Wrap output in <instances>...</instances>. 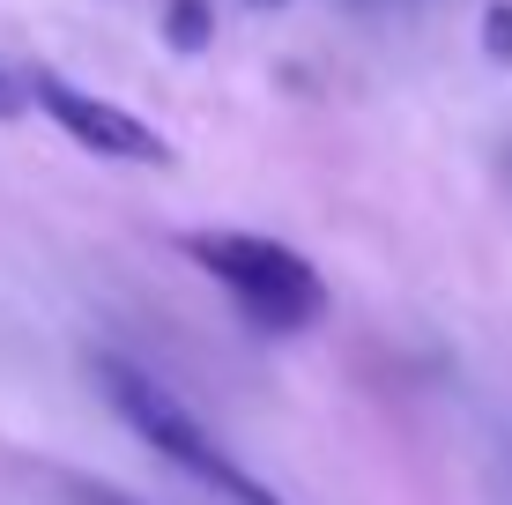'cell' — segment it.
Returning a JSON list of instances; mask_svg holds the SVG:
<instances>
[{
	"label": "cell",
	"instance_id": "cell-5",
	"mask_svg": "<svg viewBox=\"0 0 512 505\" xmlns=\"http://www.w3.org/2000/svg\"><path fill=\"white\" fill-rule=\"evenodd\" d=\"M483 60L512 67V0H490L483 8Z\"/></svg>",
	"mask_w": 512,
	"mask_h": 505
},
{
	"label": "cell",
	"instance_id": "cell-4",
	"mask_svg": "<svg viewBox=\"0 0 512 505\" xmlns=\"http://www.w3.org/2000/svg\"><path fill=\"white\" fill-rule=\"evenodd\" d=\"M216 38V8L208 0H164V45L171 52H208Z\"/></svg>",
	"mask_w": 512,
	"mask_h": 505
},
{
	"label": "cell",
	"instance_id": "cell-2",
	"mask_svg": "<svg viewBox=\"0 0 512 505\" xmlns=\"http://www.w3.org/2000/svg\"><path fill=\"white\" fill-rule=\"evenodd\" d=\"M186 260H201L208 275H216L223 290L260 312L268 327H297L320 312V275L305 268L290 246H275V238H245V231H193L186 238Z\"/></svg>",
	"mask_w": 512,
	"mask_h": 505
},
{
	"label": "cell",
	"instance_id": "cell-6",
	"mask_svg": "<svg viewBox=\"0 0 512 505\" xmlns=\"http://www.w3.org/2000/svg\"><path fill=\"white\" fill-rule=\"evenodd\" d=\"M67 491V505H141V498H127V491H112V483H82V476H52Z\"/></svg>",
	"mask_w": 512,
	"mask_h": 505
},
{
	"label": "cell",
	"instance_id": "cell-9",
	"mask_svg": "<svg viewBox=\"0 0 512 505\" xmlns=\"http://www.w3.org/2000/svg\"><path fill=\"white\" fill-rule=\"evenodd\" d=\"M505 171H512V149H505Z\"/></svg>",
	"mask_w": 512,
	"mask_h": 505
},
{
	"label": "cell",
	"instance_id": "cell-3",
	"mask_svg": "<svg viewBox=\"0 0 512 505\" xmlns=\"http://www.w3.org/2000/svg\"><path fill=\"white\" fill-rule=\"evenodd\" d=\"M30 97H38V112L60 134H75L82 149L119 156V164H171V142L149 127V119H134L127 104L90 97V90H75V82H60V75H38V82H30Z\"/></svg>",
	"mask_w": 512,
	"mask_h": 505
},
{
	"label": "cell",
	"instance_id": "cell-1",
	"mask_svg": "<svg viewBox=\"0 0 512 505\" xmlns=\"http://www.w3.org/2000/svg\"><path fill=\"white\" fill-rule=\"evenodd\" d=\"M90 372H97V387H104V402L119 409V424H127L134 439H149L164 461H179L186 476L216 483L231 505H282L268 483L253 476V468H238L216 439H208V424L164 387V379H149V372H141V364H127V357H90Z\"/></svg>",
	"mask_w": 512,
	"mask_h": 505
},
{
	"label": "cell",
	"instance_id": "cell-8",
	"mask_svg": "<svg viewBox=\"0 0 512 505\" xmlns=\"http://www.w3.org/2000/svg\"><path fill=\"white\" fill-rule=\"evenodd\" d=\"M245 8H282V0H245Z\"/></svg>",
	"mask_w": 512,
	"mask_h": 505
},
{
	"label": "cell",
	"instance_id": "cell-7",
	"mask_svg": "<svg viewBox=\"0 0 512 505\" xmlns=\"http://www.w3.org/2000/svg\"><path fill=\"white\" fill-rule=\"evenodd\" d=\"M0 119H15V90H8V82H0Z\"/></svg>",
	"mask_w": 512,
	"mask_h": 505
}]
</instances>
